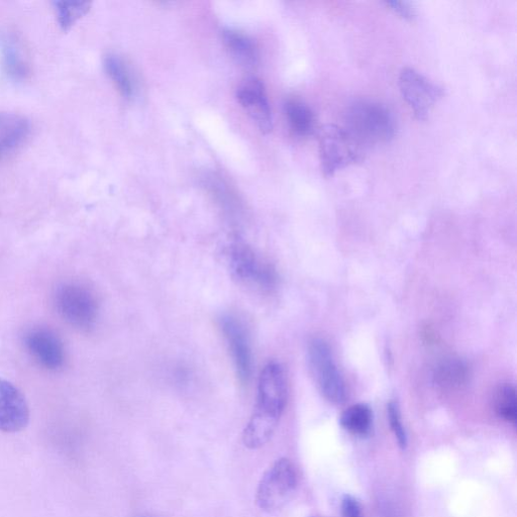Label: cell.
Here are the masks:
<instances>
[{
  "label": "cell",
  "mask_w": 517,
  "mask_h": 517,
  "mask_svg": "<svg viewBox=\"0 0 517 517\" xmlns=\"http://www.w3.org/2000/svg\"><path fill=\"white\" fill-rule=\"evenodd\" d=\"M221 329L232 355L238 379L246 386L253 375V353L248 329L240 319L232 315L222 318Z\"/></svg>",
  "instance_id": "9c48e42d"
},
{
  "label": "cell",
  "mask_w": 517,
  "mask_h": 517,
  "mask_svg": "<svg viewBox=\"0 0 517 517\" xmlns=\"http://www.w3.org/2000/svg\"><path fill=\"white\" fill-rule=\"evenodd\" d=\"M320 157L325 176L363 160V148L344 129L328 125L320 134Z\"/></svg>",
  "instance_id": "8992f818"
},
{
  "label": "cell",
  "mask_w": 517,
  "mask_h": 517,
  "mask_svg": "<svg viewBox=\"0 0 517 517\" xmlns=\"http://www.w3.org/2000/svg\"><path fill=\"white\" fill-rule=\"evenodd\" d=\"M29 121L18 114L0 113V157L19 146L28 136Z\"/></svg>",
  "instance_id": "4fadbf2b"
},
{
  "label": "cell",
  "mask_w": 517,
  "mask_h": 517,
  "mask_svg": "<svg viewBox=\"0 0 517 517\" xmlns=\"http://www.w3.org/2000/svg\"><path fill=\"white\" fill-rule=\"evenodd\" d=\"M25 346L32 358L48 371H59L65 362L61 340L51 330L35 328L25 336Z\"/></svg>",
  "instance_id": "7c38bea8"
},
{
  "label": "cell",
  "mask_w": 517,
  "mask_h": 517,
  "mask_svg": "<svg viewBox=\"0 0 517 517\" xmlns=\"http://www.w3.org/2000/svg\"><path fill=\"white\" fill-rule=\"evenodd\" d=\"M494 407L500 419L515 426L517 421V397L510 384L501 385L495 393Z\"/></svg>",
  "instance_id": "ffe728a7"
},
{
  "label": "cell",
  "mask_w": 517,
  "mask_h": 517,
  "mask_svg": "<svg viewBox=\"0 0 517 517\" xmlns=\"http://www.w3.org/2000/svg\"><path fill=\"white\" fill-rule=\"evenodd\" d=\"M228 257L234 277L242 284L264 292H270L276 287V270L251 247L236 243L230 248Z\"/></svg>",
  "instance_id": "52a82bcc"
},
{
  "label": "cell",
  "mask_w": 517,
  "mask_h": 517,
  "mask_svg": "<svg viewBox=\"0 0 517 517\" xmlns=\"http://www.w3.org/2000/svg\"><path fill=\"white\" fill-rule=\"evenodd\" d=\"M105 67L121 94L131 98L134 95L135 84L126 63L119 56L110 55L105 60Z\"/></svg>",
  "instance_id": "d6986e66"
},
{
  "label": "cell",
  "mask_w": 517,
  "mask_h": 517,
  "mask_svg": "<svg viewBox=\"0 0 517 517\" xmlns=\"http://www.w3.org/2000/svg\"><path fill=\"white\" fill-rule=\"evenodd\" d=\"M470 370L468 365L461 359H447L436 369L435 383L445 389L460 388L469 379Z\"/></svg>",
  "instance_id": "e0dca14e"
},
{
  "label": "cell",
  "mask_w": 517,
  "mask_h": 517,
  "mask_svg": "<svg viewBox=\"0 0 517 517\" xmlns=\"http://www.w3.org/2000/svg\"><path fill=\"white\" fill-rule=\"evenodd\" d=\"M307 354L310 370L323 396L333 404L345 402V381L328 343L322 339L310 341Z\"/></svg>",
  "instance_id": "5b68a950"
},
{
  "label": "cell",
  "mask_w": 517,
  "mask_h": 517,
  "mask_svg": "<svg viewBox=\"0 0 517 517\" xmlns=\"http://www.w3.org/2000/svg\"><path fill=\"white\" fill-rule=\"evenodd\" d=\"M298 484V476L292 462L286 458L277 460L262 476L256 493L258 507L265 512L281 509L292 497Z\"/></svg>",
  "instance_id": "277c9868"
},
{
  "label": "cell",
  "mask_w": 517,
  "mask_h": 517,
  "mask_svg": "<svg viewBox=\"0 0 517 517\" xmlns=\"http://www.w3.org/2000/svg\"><path fill=\"white\" fill-rule=\"evenodd\" d=\"M340 425L348 433L364 437L371 431L373 412L367 404H354L342 413Z\"/></svg>",
  "instance_id": "2e32d148"
},
{
  "label": "cell",
  "mask_w": 517,
  "mask_h": 517,
  "mask_svg": "<svg viewBox=\"0 0 517 517\" xmlns=\"http://www.w3.org/2000/svg\"><path fill=\"white\" fill-rule=\"evenodd\" d=\"M285 113L292 131L298 136L313 135L316 130V117L305 103L289 100L285 105Z\"/></svg>",
  "instance_id": "ac0fdd59"
},
{
  "label": "cell",
  "mask_w": 517,
  "mask_h": 517,
  "mask_svg": "<svg viewBox=\"0 0 517 517\" xmlns=\"http://www.w3.org/2000/svg\"><path fill=\"white\" fill-rule=\"evenodd\" d=\"M342 517H363L360 502L351 495H345L341 503Z\"/></svg>",
  "instance_id": "603a6c76"
},
{
  "label": "cell",
  "mask_w": 517,
  "mask_h": 517,
  "mask_svg": "<svg viewBox=\"0 0 517 517\" xmlns=\"http://www.w3.org/2000/svg\"><path fill=\"white\" fill-rule=\"evenodd\" d=\"M237 98L248 116L263 134L273 129L272 113L262 81L256 77L244 80L237 91Z\"/></svg>",
  "instance_id": "8fae6325"
},
{
  "label": "cell",
  "mask_w": 517,
  "mask_h": 517,
  "mask_svg": "<svg viewBox=\"0 0 517 517\" xmlns=\"http://www.w3.org/2000/svg\"><path fill=\"white\" fill-rule=\"evenodd\" d=\"M29 422L30 410L24 394L14 384L0 378V432H21Z\"/></svg>",
  "instance_id": "30bf717a"
},
{
  "label": "cell",
  "mask_w": 517,
  "mask_h": 517,
  "mask_svg": "<svg viewBox=\"0 0 517 517\" xmlns=\"http://www.w3.org/2000/svg\"><path fill=\"white\" fill-rule=\"evenodd\" d=\"M3 63L8 75L15 80H22L28 73V65L20 44L12 35L0 39Z\"/></svg>",
  "instance_id": "9a60e30c"
},
{
  "label": "cell",
  "mask_w": 517,
  "mask_h": 517,
  "mask_svg": "<svg viewBox=\"0 0 517 517\" xmlns=\"http://www.w3.org/2000/svg\"><path fill=\"white\" fill-rule=\"evenodd\" d=\"M223 39L226 48L238 64L247 69L255 67L258 62V51L246 35L227 30L223 33Z\"/></svg>",
  "instance_id": "5bb4252c"
},
{
  "label": "cell",
  "mask_w": 517,
  "mask_h": 517,
  "mask_svg": "<svg viewBox=\"0 0 517 517\" xmlns=\"http://www.w3.org/2000/svg\"><path fill=\"white\" fill-rule=\"evenodd\" d=\"M387 8H389L392 12L400 16L402 19L407 21H415L417 18V14L415 9L411 7L410 4L405 2H387L385 3Z\"/></svg>",
  "instance_id": "cb8c5ba5"
},
{
  "label": "cell",
  "mask_w": 517,
  "mask_h": 517,
  "mask_svg": "<svg viewBox=\"0 0 517 517\" xmlns=\"http://www.w3.org/2000/svg\"><path fill=\"white\" fill-rule=\"evenodd\" d=\"M344 129L364 148L392 140L396 124L391 112L381 103L361 100L349 108Z\"/></svg>",
  "instance_id": "7a4b0ae2"
},
{
  "label": "cell",
  "mask_w": 517,
  "mask_h": 517,
  "mask_svg": "<svg viewBox=\"0 0 517 517\" xmlns=\"http://www.w3.org/2000/svg\"><path fill=\"white\" fill-rule=\"evenodd\" d=\"M58 314L70 326L90 331L96 324L99 305L95 294L80 283H63L54 295Z\"/></svg>",
  "instance_id": "3957f363"
},
{
  "label": "cell",
  "mask_w": 517,
  "mask_h": 517,
  "mask_svg": "<svg viewBox=\"0 0 517 517\" xmlns=\"http://www.w3.org/2000/svg\"><path fill=\"white\" fill-rule=\"evenodd\" d=\"M398 83L404 100L420 121L429 118L433 108L444 95L442 87L412 68L401 70Z\"/></svg>",
  "instance_id": "ba28073f"
},
{
  "label": "cell",
  "mask_w": 517,
  "mask_h": 517,
  "mask_svg": "<svg viewBox=\"0 0 517 517\" xmlns=\"http://www.w3.org/2000/svg\"><path fill=\"white\" fill-rule=\"evenodd\" d=\"M54 8L61 28L66 31L88 13L90 4L83 2H55Z\"/></svg>",
  "instance_id": "44dd1931"
},
{
  "label": "cell",
  "mask_w": 517,
  "mask_h": 517,
  "mask_svg": "<svg viewBox=\"0 0 517 517\" xmlns=\"http://www.w3.org/2000/svg\"><path fill=\"white\" fill-rule=\"evenodd\" d=\"M288 399V381L283 366L268 363L258 381L257 402L243 433V443L251 450L265 446L274 435Z\"/></svg>",
  "instance_id": "6da1fadb"
},
{
  "label": "cell",
  "mask_w": 517,
  "mask_h": 517,
  "mask_svg": "<svg viewBox=\"0 0 517 517\" xmlns=\"http://www.w3.org/2000/svg\"><path fill=\"white\" fill-rule=\"evenodd\" d=\"M387 416L390 428L394 434L398 446L405 450L407 447V434L402 423L399 406L396 402L391 401L387 406Z\"/></svg>",
  "instance_id": "7402d4cb"
}]
</instances>
